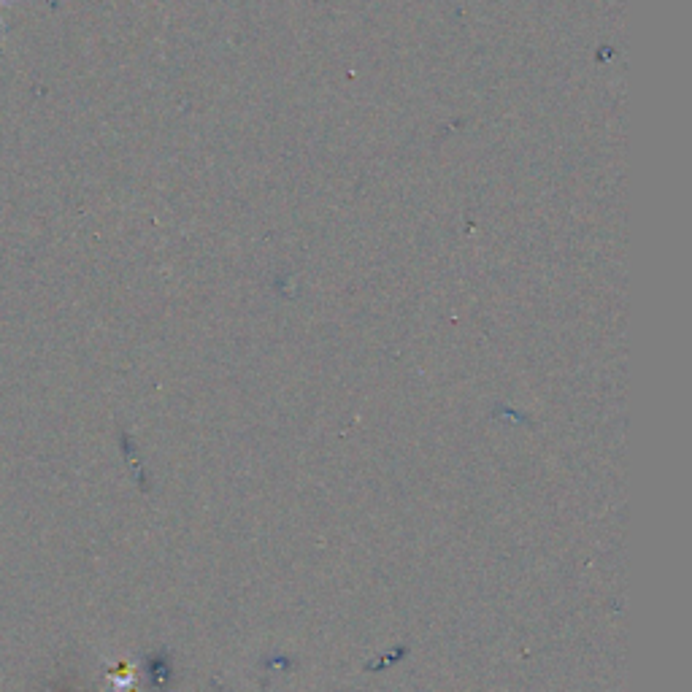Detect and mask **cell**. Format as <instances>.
Listing matches in <instances>:
<instances>
[{
  "mask_svg": "<svg viewBox=\"0 0 692 692\" xmlns=\"http://www.w3.org/2000/svg\"><path fill=\"white\" fill-rule=\"evenodd\" d=\"M0 3H3V0H0ZM0 30H3V22H0Z\"/></svg>",
  "mask_w": 692,
  "mask_h": 692,
  "instance_id": "obj_1",
  "label": "cell"
}]
</instances>
